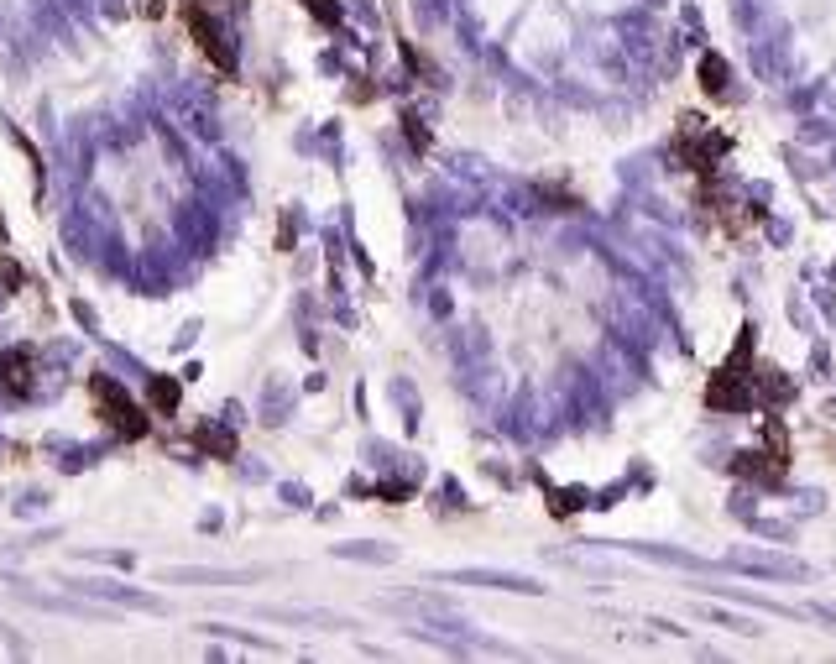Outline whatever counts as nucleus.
<instances>
[{
    "instance_id": "obj_1",
    "label": "nucleus",
    "mask_w": 836,
    "mask_h": 664,
    "mask_svg": "<svg viewBox=\"0 0 836 664\" xmlns=\"http://www.w3.org/2000/svg\"><path fill=\"white\" fill-rule=\"evenodd\" d=\"M706 408H711V414H748V408H758V387H753V325H742L737 351L727 356V366H716V372H711Z\"/></svg>"
},
{
    "instance_id": "obj_2",
    "label": "nucleus",
    "mask_w": 836,
    "mask_h": 664,
    "mask_svg": "<svg viewBox=\"0 0 836 664\" xmlns=\"http://www.w3.org/2000/svg\"><path fill=\"white\" fill-rule=\"evenodd\" d=\"M732 476H742V482H753L763 492L784 487V476H789V429L774 414H769V424H763V450L732 455Z\"/></svg>"
},
{
    "instance_id": "obj_3",
    "label": "nucleus",
    "mask_w": 836,
    "mask_h": 664,
    "mask_svg": "<svg viewBox=\"0 0 836 664\" xmlns=\"http://www.w3.org/2000/svg\"><path fill=\"white\" fill-rule=\"evenodd\" d=\"M89 403H95L100 424H110V434H121V440H147L152 434V419L136 408V398L126 393V387L115 377H105V372L89 377Z\"/></svg>"
},
{
    "instance_id": "obj_4",
    "label": "nucleus",
    "mask_w": 836,
    "mask_h": 664,
    "mask_svg": "<svg viewBox=\"0 0 836 664\" xmlns=\"http://www.w3.org/2000/svg\"><path fill=\"white\" fill-rule=\"evenodd\" d=\"M675 152H680V163L701 178V183H711L716 178V163L732 152V136L727 131H711V126H701V121H680V142H675Z\"/></svg>"
},
{
    "instance_id": "obj_5",
    "label": "nucleus",
    "mask_w": 836,
    "mask_h": 664,
    "mask_svg": "<svg viewBox=\"0 0 836 664\" xmlns=\"http://www.w3.org/2000/svg\"><path fill=\"white\" fill-rule=\"evenodd\" d=\"M183 27H189V37H194V48L209 58V63H215L220 68V74L230 79V74H236V48H230V37H225V27H220V21L215 16H209L204 6H189V0H183Z\"/></svg>"
},
{
    "instance_id": "obj_6",
    "label": "nucleus",
    "mask_w": 836,
    "mask_h": 664,
    "mask_svg": "<svg viewBox=\"0 0 836 664\" xmlns=\"http://www.w3.org/2000/svg\"><path fill=\"white\" fill-rule=\"evenodd\" d=\"M37 382V356L32 351H0V387L11 398H27Z\"/></svg>"
},
{
    "instance_id": "obj_7",
    "label": "nucleus",
    "mask_w": 836,
    "mask_h": 664,
    "mask_svg": "<svg viewBox=\"0 0 836 664\" xmlns=\"http://www.w3.org/2000/svg\"><path fill=\"white\" fill-rule=\"evenodd\" d=\"M695 74H701L706 100H727V95H732V68H727V58H722V53H706Z\"/></svg>"
},
{
    "instance_id": "obj_8",
    "label": "nucleus",
    "mask_w": 836,
    "mask_h": 664,
    "mask_svg": "<svg viewBox=\"0 0 836 664\" xmlns=\"http://www.w3.org/2000/svg\"><path fill=\"white\" fill-rule=\"evenodd\" d=\"M753 387H758V403L774 414V403H789L795 398V387H789L784 372H774V366H753Z\"/></svg>"
},
{
    "instance_id": "obj_9",
    "label": "nucleus",
    "mask_w": 836,
    "mask_h": 664,
    "mask_svg": "<svg viewBox=\"0 0 836 664\" xmlns=\"http://www.w3.org/2000/svg\"><path fill=\"white\" fill-rule=\"evenodd\" d=\"M147 403H152V414L173 419V414H178V403H183V387H178L173 377H152V387H147Z\"/></svg>"
},
{
    "instance_id": "obj_10",
    "label": "nucleus",
    "mask_w": 836,
    "mask_h": 664,
    "mask_svg": "<svg viewBox=\"0 0 836 664\" xmlns=\"http://www.w3.org/2000/svg\"><path fill=\"white\" fill-rule=\"evenodd\" d=\"M194 445H199V450H215V455H236V434H225V429H199Z\"/></svg>"
},
{
    "instance_id": "obj_11",
    "label": "nucleus",
    "mask_w": 836,
    "mask_h": 664,
    "mask_svg": "<svg viewBox=\"0 0 836 664\" xmlns=\"http://www.w3.org/2000/svg\"><path fill=\"white\" fill-rule=\"evenodd\" d=\"M403 136H408L413 152H429V126H424V116H418V110H403Z\"/></svg>"
},
{
    "instance_id": "obj_12",
    "label": "nucleus",
    "mask_w": 836,
    "mask_h": 664,
    "mask_svg": "<svg viewBox=\"0 0 836 664\" xmlns=\"http://www.w3.org/2000/svg\"><path fill=\"white\" fill-rule=\"evenodd\" d=\"M304 6L314 11V21H324V27H340V0H304Z\"/></svg>"
},
{
    "instance_id": "obj_13",
    "label": "nucleus",
    "mask_w": 836,
    "mask_h": 664,
    "mask_svg": "<svg viewBox=\"0 0 836 664\" xmlns=\"http://www.w3.org/2000/svg\"><path fill=\"white\" fill-rule=\"evenodd\" d=\"M189 6H215V0H189Z\"/></svg>"
}]
</instances>
